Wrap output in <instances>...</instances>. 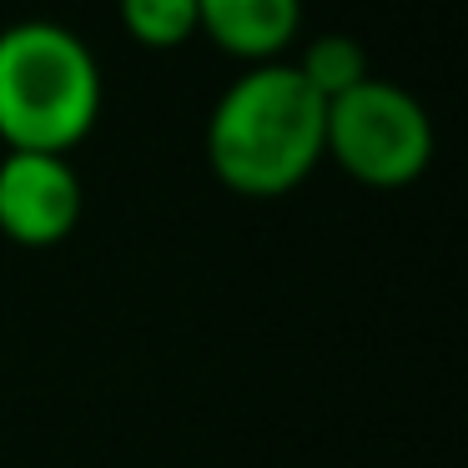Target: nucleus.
<instances>
[{"label": "nucleus", "mask_w": 468, "mask_h": 468, "mask_svg": "<svg viewBox=\"0 0 468 468\" xmlns=\"http://www.w3.org/2000/svg\"><path fill=\"white\" fill-rule=\"evenodd\" d=\"M303 26V0H197V36L237 61H272Z\"/></svg>", "instance_id": "39448f33"}, {"label": "nucleus", "mask_w": 468, "mask_h": 468, "mask_svg": "<svg viewBox=\"0 0 468 468\" xmlns=\"http://www.w3.org/2000/svg\"><path fill=\"white\" fill-rule=\"evenodd\" d=\"M297 76H303L323 101H337L343 91H353V86L367 81V56L353 36H317L303 51V61H297Z\"/></svg>", "instance_id": "423d86ee"}, {"label": "nucleus", "mask_w": 468, "mask_h": 468, "mask_svg": "<svg viewBox=\"0 0 468 468\" xmlns=\"http://www.w3.org/2000/svg\"><path fill=\"white\" fill-rule=\"evenodd\" d=\"M323 156H333L353 182L393 192L433 162V122L403 86L367 76L363 86L327 101Z\"/></svg>", "instance_id": "7ed1b4c3"}, {"label": "nucleus", "mask_w": 468, "mask_h": 468, "mask_svg": "<svg viewBox=\"0 0 468 468\" xmlns=\"http://www.w3.org/2000/svg\"><path fill=\"white\" fill-rule=\"evenodd\" d=\"M122 26L146 51H172L197 36V0H116Z\"/></svg>", "instance_id": "0eeeda50"}, {"label": "nucleus", "mask_w": 468, "mask_h": 468, "mask_svg": "<svg viewBox=\"0 0 468 468\" xmlns=\"http://www.w3.org/2000/svg\"><path fill=\"white\" fill-rule=\"evenodd\" d=\"M101 116V71L76 31L21 21L0 31V142L11 152H71Z\"/></svg>", "instance_id": "f03ea898"}, {"label": "nucleus", "mask_w": 468, "mask_h": 468, "mask_svg": "<svg viewBox=\"0 0 468 468\" xmlns=\"http://www.w3.org/2000/svg\"><path fill=\"white\" fill-rule=\"evenodd\" d=\"M81 217V182L61 152L0 156V232L21 247H56Z\"/></svg>", "instance_id": "20e7f679"}, {"label": "nucleus", "mask_w": 468, "mask_h": 468, "mask_svg": "<svg viewBox=\"0 0 468 468\" xmlns=\"http://www.w3.org/2000/svg\"><path fill=\"white\" fill-rule=\"evenodd\" d=\"M323 122L327 101L297 76V66L262 61L217 96L207 122V162L232 192L282 197L323 162Z\"/></svg>", "instance_id": "f257e3e1"}]
</instances>
